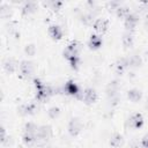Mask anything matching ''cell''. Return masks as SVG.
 <instances>
[{
    "label": "cell",
    "mask_w": 148,
    "mask_h": 148,
    "mask_svg": "<svg viewBox=\"0 0 148 148\" xmlns=\"http://www.w3.org/2000/svg\"><path fill=\"white\" fill-rule=\"evenodd\" d=\"M119 88H120V84L117 80L109 82V84L106 86V95L113 105H116L119 101Z\"/></svg>",
    "instance_id": "obj_1"
},
{
    "label": "cell",
    "mask_w": 148,
    "mask_h": 148,
    "mask_svg": "<svg viewBox=\"0 0 148 148\" xmlns=\"http://www.w3.org/2000/svg\"><path fill=\"white\" fill-rule=\"evenodd\" d=\"M81 43H79L77 40H72L68 45H67V47L65 49V51H64V57L68 60V59H71V58H73V57H76V56H79V53H80V51H81Z\"/></svg>",
    "instance_id": "obj_2"
},
{
    "label": "cell",
    "mask_w": 148,
    "mask_h": 148,
    "mask_svg": "<svg viewBox=\"0 0 148 148\" xmlns=\"http://www.w3.org/2000/svg\"><path fill=\"white\" fill-rule=\"evenodd\" d=\"M82 130H83V124L79 118L74 117V118H72L69 120V123H68V132H69V134L72 136H76Z\"/></svg>",
    "instance_id": "obj_3"
},
{
    "label": "cell",
    "mask_w": 148,
    "mask_h": 148,
    "mask_svg": "<svg viewBox=\"0 0 148 148\" xmlns=\"http://www.w3.org/2000/svg\"><path fill=\"white\" fill-rule=\"evenodd\" d=\"M64 91L67 95H72V96H76V97L82 98V92L80 90V87L74 81H67L64 86Z\"/></svg>",
    "instance_id": "obj_4"
},
{
    "label": "cell",
    "mask_w": 148,
    "mask_h": 148,
    "mask_svg": "<svg viewBox=\"0 0 148 148\" xmlns=\"http://www.w3.org/2000/svg\"><path fill=\"white\" fill-rule=\"evenodd\" d=\"M82 99L86 104H92L97 99V92L92 88H86L82 91Z\"/></svg>",
    "instance_id": "obj_5"
},
{
    "label": "cell",
    "mask_w": 148,
    "mask_h": 148,
    "mask_svg": "<svg viewBox=\"0 0 148 148\" xmlns=\"http://www.w3.org/2000/svg\"><path fill=\"white\" fill-rule=\"evenodd\" d=\"M52 134V130H51V126L49 125H43V126H39L38 130H37V133H36V139L37 140H47Z\"/></svg>",
    "instance_id": "obj_6"
},
{
    "label": "cell",
    "mask_w": 148,
    "mask_h": 148,
    "mask_svg": "<svg viewBox=\"0 0 148 148\" xmlns=\"http://www.w3.org/2000/svg\"><path fill=\"white\" fill-rule=\"evenodd\" d=\"M20 69H21V73L24 77H29L32 75L34 71H35V66L31 61L29 60H23L21 61V65H20Z\"/></svg>",
    "instance_id": "obj_7"
},
{
    "label": "cell",
    "mask_w": 148,
    "mask_h": 148,
    "mask_svg": "<svg viewBox=\"0 0 148 148\" xmlns=\"http://www.w3.org/2000/svg\"><path fill=\"white\" fill-rule=\"evenodd\" d=\"M139 15L136 14V13H131L126 18H125V22H124V25H125V28H126V30H130V31H132L134 28H135V25H136V23L139 22Z\"/></svg>",
    "instance_id": "obj_8"
},
{
    "label": "cell",
    "mask_w": 148,
    "mask_h": 148,
    "mask_svg": "<svg viewBox=\"0 0 148 148\" xmlns=\"http://www.w3.org/2000/svg\"><path fill=\"white\" fill-rule=\"evenodd\" d=\"M128 125L131 128H140L143 125V117L141 113H134L128 119Z\"/></svg>",
    "instance_id": "obj_9"
},
{
    "label": "cell",
    "mask_w": 148,
    "mask_h": 148,
    "mask_svg": "<svg viewBox=\"0 0 148 148\" xmlns=\"http://www.w3.org/2000/svg\"><path fill=\"white\" fill-rule=\"evenodd\" d=\"M53 94H54V89L51 88L50 86H46V84H45V87H44L43 89H40V90L37 91L36 98H37L38 101H45V99H47L50 96H52Z\"/></svg>",
    "instance_id": "obj_10"
},
{
    "label": "cell",
    "mask_w": 148,
    "mask_h": 148,
    "mask_svg": "<svg viewBox=\"0 0 148 148\" xmlns=\"http://www.w3.org/2000/svg\"><path fill=\"white\" fill-rule=\"evenodd\" d=\"M92 27H94L95 31H97L98 34L102 35V34H104V32L106 31V29H108V20H105V18H97V20L94 22Z\"/></svg>",
    "instance_id": "obj_11"
},
{
    "label": "cell",
    "mask_w": 148,
    "mask_h": 148,
    "mask_svg": "<svg viewBox=\"0 0 148 148\" xmlns=\"http://www.w3.org/2000/svg\"><path fill=\"white\" fill-rule=\"evenodd\" d=\"M37 9V5L34 1H25L21 8V12L23 15H29L31 13H35Z\"/></svg>",
    "instance_id": "obj_12"
},
{
    "label": "cell",
    "mask_w": 148,
    "mask_h": 148,
    "mask_svg": "<svg viewBox=\"0 0 148 148\" xmlns=\"http://www.w3.org/2000/svg\"><path fill=\"white\" fill-rule=\"evenodd\" d=\"M18 111L21 114H32L35 113L36 111V104L35 103H28V104H22L20 108H18Z\"/></svg>",
    "instance_id": "obj_13"
},
{
    "label": "cell",
    "mask_w": 148,
    "mask_h": 148,
    "mask_svg": "<svg viewBox=\"0 0 148 148\" xmlns=\"http://www.w3.org/2000/svg\"><path fill=\"white\" fill-rule=\"evenodd\" d=\"M49 35L53 38V39H60L62 37V30L59 25L52 24L49 27Z\"/></svg>",
    "instance_id": "obj_14"
},
{
    "label": "cell",
    "mask_w": 148,
    "mask_h": 148,
    "mask_svg": "<svg viewBox=\"0 0 148 148\" xmlns=\"http://www.w3.org/2000/svg\"><path fill=\"white\" fill-rule=\"evenodd\" d=\"M3 68L7 73H14L17 68V64L14 59L12 58H7L5 61H3Z\"/></svg>",
    "instance_id": "obj_15"
},
{
    "label": "cell",
    "mask_w": 148,
    "mask_h": 148,
    "mask_svg": "<svg viewBox=\"0 0 148 148\" xmlns=\"http://www.w3.org/2000/svg\"><path fill=\"white\" fill-rule=\"evenodd\" d=\"M130 66V64H128V58H120V59H118L117 60V62H116V72H117V74H123V72H124V69L126 68V67H128Z\"/></svg>",
    "instance_id": "obj_16"
},
{
    "label": "cell",
    "mask_w": 148,
    "mask_h": 148,
    "mask_svg": "<svg viewBox=\"0 0 148 148\" xmlns=\"http://www.w3.org/2000/svg\"><path fill=\"white\" fill-rule=\"evenodd\" d=\"M102 43H103V40H102V38H101L99 36H97V35H91V36H90V39H89V42H88V45H89V47H90L91 50H96V49H98V47L102 45Z\"/></svg>",
    "instance_id": "obj_17"
},
{
    "label": "cell",
    "mask_w": 148,
    "mask_h": 148,
    "mask_svg": "<svg viewBox=\"0 0 148 148\" xmlns=\"http://www.w3.org/2000/svg\"><path fill=\"white\" fill-rule=\"evenodd\" d=\"M123 143H124V138H123V135L119 134V133H114V134L111 136V139H110V145H111L112 147H114V148L120 147Z\"/></svg>",
    "instance_id": "obj_18"
},
{
    "label": "cell",
    "mask_w": 148,
    "mask_h": 148,
    "mask_svg": "<svg viewBox=\"0 0 148 148\" xmlns=\"http://www.w3.org/2000/svg\"><path fill=\"white\" fill-rule=\"evenodd\" d=\"M141 96H142V92L139 90V89H131L127 91V97L128 99H131L132 102H138L141 99Z\"/></svg>",
    "instance_id": "obj_19"
},
{
    "label": "cell",
    "mask_w": 148,
    "mask_h": 148,
    "mask_svg": "<svg viewBox=\"0 0 148 148\" xmlns=\"http://www.w3.org/2000/svg\"><path fill=\"white\" fill-rule=\"evenodd\" d=\"M123 45L128 49V47H132L133 45V36L131 32H125L123 35Z\"/></svg>",
    "instance_id": "obj_20"
},
{
    "label": "cell",
    "mask_w": 148,
    "mask_h": 148,
    "mask_svg": "<svg viewBox=\"0 0 148 148\" xmlns=\"http://www.w3.org/2000/svg\"><path fill=\"white\" fill-rule=\"evenodd\" d=\"M116 14H117V16L120 17V18H123V17L126 18V17L131 14V12H130V8H128V7H126V6H120V7L116 10Z\"/></svg>",
    "instance_id": "obj_21"
},
{
    "label": "cell",
    "mask_w": 148,
    "mask_h": 148,
    "mask_svg": "<svg viewBox=\"0 0 148 148\" xmlns=\"http://www.w3.org/2000/svg\"><path fill=\"white\" fill-rule=\"evenodd\" d=\"M38 127H39V126H37L35 123L29 121V123H27L25 126H24V132H25V133H30V134H35V135H36Z\"/></svg>",
    "instance_id": "obj_22"
},
{
    "label": "cell",
    "mask_w": 148,
    "mask_h": 148,
    "mask_svg": "<svg viewBox=\"0 0 148 148\" xmlns=\"http://www.w3.org/2000/svg\"><path fill=\"white\" fill-rule=\"evenodd\" d=\"M22 139H23V142H24L25 145H28V146L32 145V143L37 140L35 134H30V133H25V132H24V134H23Z\"/></svg>",
    "instance_id": "obj_23"
},
{
    "label": "cell",
    "mask_w": 148,
    "mask_h": 148,
    "mask_svg": "<svg viewBox=\"0 0 148 148\" xmlns=\"http://www.w3.org/2000/svg\"><path fill=\"white\" fill-rule=\"evenodd\" d=\"M128 64H130L131 67H139L141 65V58L139 56L134 54V56L128 58Z\"/></svg>",
    "instance_id": "obj_24"
},
{
    "label": "cell",
    "mask_w": 148,
    "mask_h": 148,
    "mask_svg": "<svg viewBox=\"0 0 148 148\" xmlns=\"http://www.w3.org/2000/svg\"><path fill=\"white\" fill-rule=\"evenodd\" d=\"M92 20H94V13H86L81 16V21L86 25H90L92 23Z\"/></svg>",
    "instance_id": "obj_25"
},
{
    "label": "cell",
    "mask_w": 148,
    "mask_h": 148,
    "mask_svg": "<svg viewBox=\"0 0 148 148\" xmlns=\"http://www.w3.org/2000/svg\"><path fill=\"white\" fill-rule=\"evenodd\" d=\"M43 5H44V6H49V7H51V9H53V10H58V9H60V8H61L62 2H61V1L56 0V1H47V2H43Z\"/></svg>",
    "instance_id": "obj_26"
},
{
    "label": "cell",
    "mask_w": 148,
    "mask_h": 148,
    "mask_svg": "<svg viewBox=\"0 0 148 148\" xmlns=\"http://www.w3.org/2000/svg\"><path fill=\"white\" fill-rule=\"evenodd\" d=\"M47 113H49L50 118L56 119V118H58V117H59V114H60V109H59L58 106H52V108H50V109H49Z\"/></svg>",
    "instance_id": "obj_27"
},
{
    "label": "cell",
    "mask_w": 148,
    "mask_h": 148,
    "mask_svg": "<svg viewBox=\"0 0 148 148\" xmlns=\"http://www.w3.org/2000/svg\"><path fill=\"white\" fill-rule=\"evenodd\" d=\"M24 52L27 56L29 57H32L35 53H36V46L34 44H27L25 47H24Z\"/></svg>",
    "instance_id": "obj_28"
},
{
    "label": "cell",
    "mask_w": 148,
    "mask_h": 148,
    "mask_svg": "<svg viewBox=\"0 0 148 148\" xmlns=\"http://www.w3.org/2000/svg\"><path fill=\"white\" fill-rule=\"evenodd\" d=\"M120 6H121L120 2H118V1H109V2H106V8L109 10H117Z\"/></svg>",
    "instance_id": "obj_29"
},
{
    "label": "cell",
    "mask_w": 148,
    "mask_h": 148,
    "mask_svg": "<svg viewBox=\"0 0 148 148\" xmlns=\"http://www.w3.org/2000/svg\"><path fill=\"white\" fill-rule=\"evenodd\" d=\"M68 61H69V65H71V67H72L73 69H77L79 64H80V58H79V56L68 59Z\"/></svg>",
    "instance_id": "obj_30"
},
{
    "label": "cell",
    "mask_w": 148,
    "mask_h": 148,
    "mask_svg": "<svg viewBox=\"0 0 148 148\" xmlns=\"http://www.w3.org/2000/svg\"><path fill=\"white\" fill-rule=\"evenodd\" d=\"M141 143H142V146H143L145 148H148V134L143 136V139H142Z\"/></svg>",
    "instance_id": "obj_31"
},
{
    "label": "cell",
    "mask_w": 148,
    "mask_h": 148,
    "mask_svg": "<svg viewBox=\"0 0 148 148\" xmlns=\"http://www.w3.org/2000/svg\"><path fill=\"white\" fill-rule=\"evenodd\" d=\"M145 28L148 30V14H147L146 17H145Z\"/></svg>",
    "instance_id": "obj_32"
}]
</instances>
